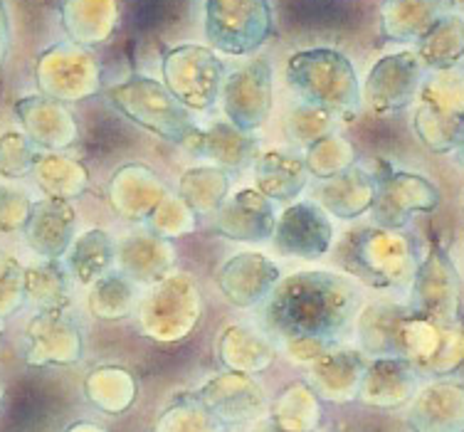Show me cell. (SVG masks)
<instances>
[{"instance_id":"obj_27","label":"cell","mask_w":464,"mask_h":432,"mask_svg":"<svg viewBox=\"0 0 464 432\" xmlns=\"http://www.w3.org/2000/svg\"><path fill=\"white\" fill-rule=\"evenodd\" d=\"M37 158L35 144L23 131H5L0 136V178H25L35 171Z\"/></svg>"},{"instance_id":"obj_31","label":"cell","mask_w":464,"mask_h":432,"mask_svg":"<svg viewBox=\"0 0 464 432\" xmlns=\"http://www.w3.org/2000/svg\"><path fill=\"white\" fill-rule=\"evenodd\" d=\"M10 37H13V33H10L8 8H5V0H0V67L8 60Z\"/></svg>"},{"instance_id":"obj_15","label":"cell","mask_w":464,"mask_h":432,"mask_svg":"<svg viewBox=\"0 0 464 432\" xmlns=\"http://www.w3.org/2000/svg\"><path fill=\"white\" fill-rule=\"evenodd\" d=\"M190 151L223 171H240L257 161V141L230 121H215L213 127L200 129Z\"/></svg>"},{"instance_id":"obj_21","label":"cell","mask_w":464,"mask_h":432,"mask_svg":"<svg viewBox=\"0 0 464 432\" xmlns=\"http://www.w3.org/2000/svg\"><path fill=\"white\" fill-rule=\"evenodd\" d=\"M435 5L430 0H388L383 5L385 35L398 43L425 37L435 25Z\"/></svg>"},{"instance_id":"obj_30","label":"cell","mask_w":464,"mask_h":432,"mask_svg":"<svg viewBox=\"0 0 464 432\" xmlns=\"http://www.w3.org/2000/svg\"><path fill=\"white\" fill-rule=\"evenodd\" d=\"M25 299L23 292V267L18 260L0 253V316L10 314Z\"/></svg>"},{"instance_id":"obj_23","label":"cell","mask_w":464,"mask_h":432,"mask_svg":"<svg viewBox=\"0 0 464 432\" xmlns=\"http://www.w3.org/2000/svg\"><path fill=\"white\" fill-rule=\"evenodd\" d=\"M92 314L102 319H121L131 314L136 306L134 282L124 277L121 272H109L102 280L94 282L90 294Z\"/></svg>"},{"instance_id":"obj_10","label":"cell","mask_w":464,"mask_h":432,"mask_svg":"<svg viewBox=\"0 0 464 432\" xmlns=\"http://www.w3.org/2000/svg\"><path fill=\"white\" fill-rule=\"evenodd\" d=\"M77 230V210L72 200L43 198L33 203L25 227V243L40 260H60L74 243Z\"/></svg>"},{"instance_id":"obj_2","label":"cell","mask_w":464,"mask_h":432,"mask_svg":"<svg viewBox=\"0 0 464 432\" xmlns=\"http://www.w3.org/2000/svg\"><path fill=\"white\" fill-rule=\"evenodd\" d=\"M286 84L302 104L334 114H353L361 104L356 67L334 47L299 50L286 60Z\"/></svg>"},{"instance_id":"obj_29","label":"cell","mask_w":464,"mask_h":432,"mask_svg":"<svg viewBox=\"0 0 464 432\" xmlns=\"http://www.w3.org/2000/svg\"><path fill=\"white\" fill-rule=\"evenodd\" d=\"M35 200L27 198L23 188H13V186H3L0 183V230L3 233H13V230H23L30 217Z\"/></svg>"},{"instance_id":"obj_24","label":"cell","mask_w":464,"mask_h":432,"mask_svg":"<svg viewBox=\"0 0 464 432\" xmlns=\"http://www.w3.org/2000/svg\"><path fill=\"white\" fill-rule=\"evenodd\" d=\"M33 176L40 178L43 190L50 188L53 180H57V186H54V190L50 193V198L70 200L72 196H80L82 190H84V186H87V171H84V166L77 161H72V158H64V156H57V153L40 156Z\"/></svg>"},{"instance_id":"obj_20","label":"cell","mask_w":464,"mask_h":432,"mask_svg":"<svg viewBox=\"0 0 464 432\" xmlns=\"http://www.w3.org/2000/svg\"><path fill=\"white\" fill-rule=\"evenodd\" d=\"M70 272L57 260H40L23 267L25 302L40 312H64L70 306Z\"/></svg>"},{"instance_id":"obj_17","label":"cell","mask_w":464,"mask_h":432,"mask_svg":"<svg viewBox=\"0 0 464 432\" xmlns=\"http://www.w3.org/2000/svg\"><path fill=\"white\" fill-rule=\"evenodd\" d=\"M309 180L306 163L285 151H267L255 161V183L257 190L272 203H286L296 198Z\"/></svg>"},{"instance_id":"obj_11","label":"cell","mask_w":464,"mask_h":432,"mask_svg":"<svg viewBox=\"0 0 464 432\" xmlns=\"http://www.w3.org/2000/svg\"><path fill=\"white\" fill-rule=\"evenodd\" d=\"M15 114L20 119L23 134L35 144V149L63 151L77 141V121L63 101L50 97H25L15 104Z\"/></svg>"},{"instance_id":"obj_12","label":"cell","mask_w":464,"mask_h":432,"mask_svg":"<svg viewBox=\"0 0 464 432\" xmlns=\"http://www.w3.org/2000/svg\"><path fill=\"white\" fill-rule=\"evenodd\" d=\"M277 217L269 198L259 190H240L235 193L218 213L215 233L237 243H265L275 235Z\"/></svg>"},{"instance_id":"obj_3","label":"cell","mask_w":464,"mask_h":432,"mask_svg":"<svg viewBox=\"0 0 464 432\" xmlns=\"http://www.w3.org/2000/svg\"><path fill=\"white\" fill-rule=\"evenodd\" d=\"M107 100L136 127L163 141L186 146L188 151L200 134L193 114L166 90V84L146 74H131L129 80L109 87Z\"/></svg>"},{"instance_id":"obj_26","label":"cell","mask_w":464,"mask_h":432,"mask_svg":"<svg viewBox=\"0 0 464 432\" xmlns=\"http://www.w3.org/2000/svg\"><path fill=\"white\" fill-rule=\"evenodd\" d=\"M304 163L314 178H334L353 166V149L339 134H326L309 146Z\"/></svg>"},{"instance_id":"obj_4","label":"cell","mask_w":464,"mask_h":432,"mask_svg":"<svg viewBox=\"0 0 464 432\" xmlns=\"http://www.w3.org/2000/svg\"><path fill=\"white\" fill-rule=\"evenodd\" d=\"M275 30L269 0H206V37L215 53L250 57Z\"/></svg>"},{"instance_id":"obj_19","label":"cell","mask_w":464,"mask_h":432,"mask_svg":"<svg viewBox=\"0 0 464 432\" xmlns=\"http://www.w3.org/2000/svg\"><path fill=\"white\" fill-rule=\"evenodd\" d=\"M173 250L166 240L159 237H126L124 243L116 245V260L121 262V274L131 282L153 284L170 270Z\"/></svg>"},{"instance_id":"obj_6","label":"cell","mask_w":464,"mask_h":432,"mask_svg":"<svg viewBox=\"0 0 464 432\" xmlns=\"http://www.w3.org/2000/svg\"><path fill=\"white\" fill-rule=\"evenodd\" d=\"M35 82L43 97L63 104L84 101L102 90V67L87 47L60 43L37 57Z\"/></svg>"},{"instance_id":"obj_25","label":"cell","mask_w":464,"mask_h":432,"mask_svg":"<svg viewBox=\"0 0 464 432\" xmlns=\"http://www.w3.org/2000/svg\"><path fill=\"white\" fill-rule=\"evenodd\" d=\"M464 53V23L459 18H442L422 37L420 54L430 67H452Z\"/></svg>"},{"instance_id":"obj_14","label":"cell","mask_w":464,"mask_h":432,"mask_svg":"<svg viewBox=\"0 0 464 432\" xmlns=\"http://www.w3.org/2000/svg\"><path fill=\"white\" fill-rule=\"evenodd\" d=\"M60 20L70 43L92 50L114 35L119 0H60Z\"/></svg>"},{"instance_id":"obj_7","label":"cell","mask_w":464,"mask_h":432,"mask_svg":"<svg viewBox=\"0 0 464 432\" xmlns=\"http://www.w3.org/2000/svg\"><path fill=\"white\" fill-rule=\"evenodd\" d=\"M223 111L232 127L245 134L265 127L275 104V87H272V64L267 60H252L240 70L227 74L223 82Z\"/></svg>"},{"instance_id":"obj_8","label":"cell","mask_w":464,"mask_h":432,"mask_svg":"<svg viewBox=\"0 0 464 432\" xmlns=\"http://www.w3.org/2000/svg\"><path fill=\"white\" fill-rule=\"evenodd\" d=\"M272 245L286 257L319 260L334 245V223L319 203L302 200L279 216Z\"/></svg>"},{"instance_id":"obj_13","label":"cell","mask_w":464,"mask_h":432,"mask_svg":"<svg viewBox=\"0 0 464 432\" xmlns=\"http://www.w3.org/2000/svg\"><path fill=\"white\" fill-rule=\"evenodd\" d=\"M218 284L223 294L235 306H255L262 299H269L279 284V270L262 254L245 253L230 257L220 274Z\"/></svg>"},{"instance_id":"obj_18","label":"cell","mask_w":464,"mask_h":432,"mask_svg":"<svg viewBox=\"0 0 464 432\" xmlns=\"http://www.w3.org/2000/svg\"><path fill=\"white\" fill-rule=\"evenodd\" d=\"M116 262V243L104 230H84L74 237L70 250L64 254V267L74 282L82 287H90L104 274L111 272Z\"/></svg>"},{"instance_id":"obj_5","label":"cell","mask_w":464,"mask_h":432,"mask_svg":"<svg viewBox=\"0 0 464 432\" xmlns=\"http://www.w3.org/2000/svg\"><path fill=\"white\" fill-rule=\"evenodd\" d=\"M161 77L188 111H210L223 91L225 70L213 47L179 45L163 54Z\"/></svg>"},{"instance_id":"obj_28","label":"cell","mask_w":464,"mask_h":432,"mask_svg":"<svg viewBox=\"0 0 464 432\" xmlns=\"http://www.w3.org/2000/svg\"><path fill=\"white\" fill-rule=\"evenodd\" d=\"M331 114L324 109L309 107V104H299V107L286 117V134L299 144L312 146L319 141L322 136L331 134Z\"/></svg>"},{"instance_id":"obj_1","label":"cell","mask_w":464,"mask_h":432,"mask_svg":"<svg viewBox=\"0 0 464 432\" xmlns=\"http://www.w3.org/2000/svg\"><path fill=\"white\" fill-rule=\"evenodd\" d=\"M358 304L353 282L334 272H296L267 299L269 331L286 343H334Z\"/></svg>"},{"instance_id":"obj_16","label":"cell","mask_w":464,"mask_h":432,"mask_svg":"<svg viewBox=\"0 0 464 432\" xmlns=\"http://www.w3.org/2000/svg\"><path fill=\"white\" fill-rule=\"evenodd\" d=\"M316 200L331 217L353 220L373 207L375 183L363 168H358L353 163L339 176L324 180L316 188Z\"/></svg>"},{"instance_id":"obj_9","label":"cell","mask_w":464,"mask_h":432,"mask_svg":"<svg viewBox=\"0 0 464 432\" xmlns=\"http://www.w3.org/2000/svg\"><path fill=\"white\" fill-rule=\"evenodd\" d=\"M420 82V60L412 53L381 57L368 72L363 97L375 114H393L408 107Z\"/></svg>"},{"instance_id":"obj_22","label":"cell","mask_w":464,"mask_h":432,"mask_svg":"<svg viewBox=\"0 0 464 432\" xmlns=\"http://www.w3.org/2000/svg\"><path fill=\"white\" fill-rule=\"evenodd\" d=\"M227 193V171L215 166L188 168L180 178V200L193 213H210L223 206Z\"/></svg>"}]
</instances>
